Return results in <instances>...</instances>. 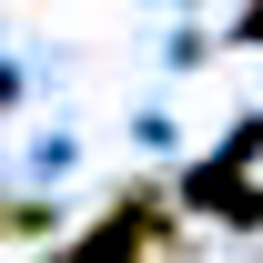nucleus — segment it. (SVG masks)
<instances>
[{"label":"nucleus","instance_id":"obj_2","mask_svg":"<svg viewBox=\"0 0 263 263\" xmlns=\"http://www.w3.org/2000/svg\"><path fill=\"white\" fill-rule=\"evenodd\" d=\"M10 233H41V213H31V202H0V243H10Z\"/></svg>","mask_w":263,"mask_h":263},{"label":"nucleus","instance_id":"obj_1","mask_svg":"<svg viewBox=\"0 0 263 263\" xmlns=\"http://www.w3.org/2000/svg\"><path fill=\"white\" fill-rule=\"evenodd\" d=\"M152 233H162V193H122L61 263H152Z\"/></svg>","mask_w":263,"mask_h":263},{"label":"nucleus","instance_id":"obj_3","mask_svg":"<svg viewBox=\"0 0 263 263\" xmlns=\"http://www.w3.org/2000/svg\"><path fill=\"white\" fill-rule=\"evenodd\" d=\"M233 41H253V51H263V0H243V21H233Z\"/></svg>","mask_w":263,"mask_h":263}]
</instances>
